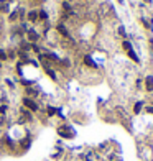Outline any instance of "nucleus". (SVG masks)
Returning <instances> with one entry per match:
<instances>
[{"instance_id":"nucleus-9","label":"nucleus","mask_w":153,"mask_h":161,"mask_svg":"<svg viewBox=\"0 0 153 161\" xmlns=\"http://www.w3.org/2000/svg\"><path fill=\"white\" fill-rule=\"evenodd\" d=\"M84 59H86V64H89V66H96V64H94V61L91 59V56H86Z\"/></svg>"},{"instance_id":"nucleus-5","label":"nucleus","mask_w":153,"mask_h":161,"mask_svg":"<svg viewBox=\"0 0 153 161\" xmlns=\"http://www.w3.org/2000/svg\"><path fill=\"white\" fill-rule=\"evenodd\" d=\"M28 20L30 22H38V12H30L28 13Z\"/></svg>"},{"instance_id":"nucleus-15","label":"nucleus","mask_w":153,"mask_h":161,"mask_svg":"<svg viewBox=\"0 0 153 161\" xmlns=\"http://www.w3.org/2000/svg\"><path fill=\"white\" fill-rule=\"evenodd\" d=\"M0 67H2V63H0Z\"/></svg>"},{"instance_id":"nucleus-14","label":"nucleus","mask_w":153,"mask_h":161,"mask_svg":"<svg viewBox=\"0 0 153 161\" xmlns=\"http://www.w3.org/2000/svg\"><path fill=\"white\" fill-rule=\"evenodd\" d=\"M147 110H148V112H150V114H153V108H151V107H148V108H147Z\"/></svg>"},{"instance_id":"nucleus-7","label":"nucleus","mask_w":153,"mask_h":161,"mask_svg":"<svg viewBox=\"0 0 153 161\" xmlns=\"http://www.w3.org/2000/svg\"><path fill=\"white\" fill-rule=\"evenodd\" d=\"M142 107H143V102H137V104H135V108H134V112H135V114H140V110H142Z\"/></svg>"},{"instance_id":"nucleus-10","label":"nucleus","mask_w":153,"mask_h":161,"mask_svg":"<svg viewBox=\"0 0 153 161\" xmlns=\"http://www.w3.org/2000/svg\"><path fill=\"white\" fill-rule=\"evenodd\" d=\"M54 114H56V108L54 107H48V115L51 117V115H54Z\"/></svg>"},{"instance_id":"nucleus-13","label":"nucleus","mask_w":153,"mask_h":161,"mask_svg":"<svg viewBox=\"0 0 153 161\" xmlns=\"http://www.w3.org/2000/svg\"><path fill=\"white\" fill-rule=\"evenodd\" d=\"M26 94H30V95H35V94H36V92H35L33 89H26Z\"/></svg>"},{"instance_id":"nucleus-6","label":"nucleus","mask_w":153,"mask_h":161,"mask_svg":"<svg viewBox=\"0 0 153 161\" xmlns=\"http://www.w3.org/2000/svg\"><path fill=\"white\" fill-rule=\"evenodd\" d=\"M128 56H130V58H132V59H134V61H135V63H140L138 56H137V54H135V53H134V51H132V50H128Z\"/></svg>"},{"instance_id":"nucleus-11","label":"nucleus","mask_w":153,"mask_h":161,"mask_svg":"<svg viewBox=\"0 0 153 161\" xmlns=\"http://www.w3.org/2000/svg\"><path fill=\"white\" fill-rule=\"evenodd\" d=\"M123 48H125V50L128 51V50H132V45H130L128 41H123Z\"/></svg>"},{"instance_id":"nucleus-8","label":"nucleus","mask_w":153,"mask_h":161,"mask_svg":"<svg viewBox=\"0 0 153 161\" xmlns=\"http://www.w3.org/2000/svg\"><path fill=\"white\" fill-rule=\"evenodd\" d=\"M7 59H9V56L5 54V51H3V50H0V61H7Z\"/></svg>"},{"instance_id":"nucleus-12","label":"nucleus","mask_w":153,"mask_h":161,"mask_svg":"<svg viewBox=\"0 0 153 161\" xmlns=\"http://www.w3.org/2000/svg\"><path fill=\"white\" fill-rule=\"evenodd\" d=\"M7 112V105H0V114H5Z\"/></svg>"},{"instance_id":"nucleus-2","label":"nucleus","mask_w":153,"mask_h":161,"mask_svg":"<svg viewBox=\"0 0 153 161\" xmlns=\"http://www.w3.org/2000/svg\"><path fill=\"white\" fill-rule=\"evenodd\" d=\"M58 132H59V135H61V136H68V138H71V136L74 135V133H72V130H69V128H64V127L59 128Z\"/></svg>"},{"instance_id":"nucleus-3","label":"nucleus","mask_w":153,"mask_h":161,"mask_svg":"<svg viewBox=\"0 0 153 161\" xmlns=\"http://www.w3.org/2000/svg\"><path fill=\"white\" fill-rule=\"evenodd\" d=\"M145 86H147L148 92H153V77H151V76H148V77L145 79Z\"/></svg>"},{"instance_id":"nucleus-1","label":"nucleus","mask_w":153,"mask_h":161,"mask_svg":"<svg viewBox=\"0 0 153 161\" xmlns=\"http://www.w3.org/2000/svg\"><path fill=\"white\" fill-rule=\"evenodd\" d=\"M23 105H25L26 110H31V112H36V110H38V104H36L35 100H31L30 97H25V99H23Z\"/></svg>"},{"instance_id":"nucleus-4","label":"nucleus","mask_w":153,"mask_h":161,"mask_svg":"<svg viewBox=\"0 0 153 161\" xmlns=\"http://www.w3.org/2000/svg\"><path fill=\"white\" fill-rule=\"evenodd\" d=\"M28 39H31V41H36V39H40V35L38 33H36V31L35 30H30V31H28Z\"/></svg>"}]
</instances>
